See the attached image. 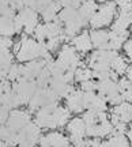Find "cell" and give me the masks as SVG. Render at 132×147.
<instances>
[{
  "label": "cell",
  "mask_w": 132,
  "mask_h": 147,
  "mask_svg": "<svg viewBox=\"0 0 132 147\" xmlns=\"http://www.w3.org/2000/svg\"><path fill=\"white\" fill-rule=\"evenodd\" d=\"M114 119L120 121H127L132 119V105L131 104H119L113 110Z\"/></svg>",
  "instance_id": "ac0fdd59"
},
{
  "label": "cell",
  "mask_w": 132,
  "mask_h": 147,
  "mask_svg": "<svg viewBox=\"0 0 132 147\" xmlns=\"http://www.w3.org/2000/svg\"><path fill=\"white\" fill-rule=\"evenodd\" d=\"M97 10H98V5H97V3H95L94 0H83L82 4L79 5V8H78L82 18L87 22H90V19L94 16Z\"/></svg>",
  "instance_id": "2e32d148"
},
{
  "label": "cell",
  "mask_w": 132,
  "mask_h": 147,
  "mask_svg": "<svg viewBox=\"0 0 132 147\" xmlns=\"http://www.w3.org/2000/svg\"><path fill=\"white\" fill-rule=\"evenodd\" d=\"M29 121H30V117L27 113L22 110H14L7 120V128L11 132L21 131L22 128H25L29 124Z\"/></svg>",
  "instance_id": "ba28073f"
},
{
  "label": "cell",
  "mask_w": 132,
  "mask_h": 147,
  "mask_svg": "<svg viewBox=\"0 0 132 147\" xmlns=\"http://www.w3.org/2000/svg\"><path fill=\"white\" fill-rule=\"evenodd\" d=\"M67 106L72 112H80L86 108L85 105V91H71L67 97Z\"/></svg>",
  "instance_id": "4fadbf2b"
},
{
  "label": "cell",
  "mask_w": 132,
  "mask_h": 147,
  "mask_svg": "<svg viewBox=\"0 0 132 147\" xmlns=\"http://www.w3.org/2000/svg\"><path fill=\"white\" fill-rule=\"evenodd\" d=\"M11 45H12V41L10 40V37L0 36V51H8Z\"/></svg>",
  "instance_id": "d4e9b609"
},
{
  "label": "cell",
  "mask_w": 132,
  "mask_h": 147,
  "mask_svg": "<svg viewBox=\"0 0 132 147\" xmlns=\"http://www.w3.org/2000/svg\"><path fill=\"white\" fill-rule=\"evenodd\" d=\"M72 44H74V48L78 51V52H89L91 47H93V42H91V37L87 32L82 33L79 36H75L74 40H72Z\"/></svg>",
  "instance_id": "5bb4252c"
},
{
  "label": "cell",
  "mask_w": 132,
  "mask_h": 147,
  "mask_svg": "<svg viewBox=\"0 0 132 147\" xmlns=\"http://www.w3.org/2000/svg\"><path fill=\"white\" fill-rule=\"evenodd\" d=\"M8 117H10V115H8V108L4 106L3 104H0V124H1V123H5V121L8 120Z\"/></svg>",
  "instance_id": "484cf974"
},
{
  "label": "cell",
  "mask_w": 132,
  "mask_h": 147,
  "mask_svg": "<svg viewBox=\"0 0 132 147\" xmlns=\"http://www.w3.org/2000/svg\"><path fill=\"white\" fill-rule=\"evenodd\" d=\"M125 74H127V79L132 82V65H129V67H128L127 71H125Z\"/></svg>",
  "instance_id": "f546056e"
},
{
  "label": "cell",
  "mask_w": 132,
  "mask_h": 147,
  "mask_svg": "<svg viewBox=\"0 0 132 147\" xmlns=\"http://www.w3.org/2000/svg\"><path fill=\"white\" fill-rule=\"evenodd\" d=\"M60 8H61V4H60L59 1H55V0H53L52 3H49L46 7H44L40 12H41L42 18L46 22H52V21H55V19H57L56 16H57V14L61 11Z\"/></svg>",
  "instance_id": "e0dca14e"
},
{
  "label": "cell",
  "mask_w": 132,
  "mask_h": 147,
  "mask_svg": "<svg viewBox=\"0 0 132 147\" xmlns=\"http://www.w3.org/2000/svg\"><path fill=\"white\" fill-rule=\"evenodd\" d=\"M120 10H132V0H117Z\"/></svg>",
  "instance_id": "83f0119b"
},
{
  "label": "cell",
  "mask_w": 132,
  "mask_h": 147,
  "mask_svg": "<svg viewBox=\"0 0 132 147\" xmlns=\"http://www.w3.org/2000/svg\"><path fill=\"white\" fill-rule=\"evenodd\" d=\"M1 80H3V78H1V76H0V82H1Z\"/></svg>",
  "instance_id": "4dcf8cb0"
},
{
  "label": "cell",
  "mask_w": 132,
  "mask_h": 147,
  "mask_svg": "<svg viewBox=\"0 0 132 147\" xmlns=\"http://www.w3.org/2000/svg\"><path fill=\"white\" fill-rule=\"evenodd\" d=\"M56 61L63 67L64 71H76L79 65V56L76 53V49L65 45L63 47Z\"/></svg>",
  "instance_id": "52a82bcc"
},
{
  "label": "cell",
  "mask_w": 132,
  "mask_h": 147,
  "mask_svg": "<svg viewBox=\"0 0 132 147\" xmlns=\"http://www.w3.org/2000/svg\"><path fill=\"white\" fill-rule=\"evenodd\" d=\"M45 68V61L44 60H33L26 63V65L21 67V78H26L30 80H36L40 76V74Z\"/></svg>",
  "instance_id": "9c48e42d"
},
{
  "label": "cell",
  "mask_w": 132,
  "mask_h": 147,
  "mask_svg": "<svg viewBox=\"0 0 132 147\" xmlns=\"http://www.w3.org/2000/svg\"><path fill=\"white\" fill-rule=\"evenodd\" d=\"M120 93H121L123 100H125L127 102H132V82L128 79H121L120 80Z\"/></svg>",
  "instance_id": "ffe728a7"
},
{
  "label": "cell",
  "mask_w": 132,
  "mask_h": 147,
  "mask_svg": "<svg viewBox=\"0 0 132 147\" xmlns=\"http://www.w3.org/2000/svg\"><path fill=\"white\" fill-rule=\"evenodd\" d=\"M12 65V55L8 51H0V76L3 78L8 74Z\"/></svg>",
  "instance_id": "d6986e66"
},
{
  "label": "cell",
  "mask_w": 132,
  "mask_h": 147,
  "mask_svg": "<svg viewBox=\"0 0 132 147\" xmlns=\"http://www.w3.org/2000/svg\"><path fill=\"white\" fill-rule=\"evenodd\" d=\"M97 89L100 91V95L105 101L110 102L113 105L121 104L123 97H121V93H120V87L116 83V80H113V79H104V80H101L100 83L97 84Z\"/></svg>",
  "instance_id": "5b68a950"
},
{
  "label": "cell",
  "mask_w": 132,
  "mask_h": 147,
  "mask_svg": "<svg viewBox=\"0 0 132 147\" xmlns=\"http://www.w3.org/2000/svg\"><path fill=\"white\" fill-rule=\"evenodd\" d=\"M95 89H97V84L93 83V82H90V80L82 83V90H83L85 93H91V91H94Z\"/></svg>",
  "instance_id": "4316f807"
},
{
  "label": "cell",
  "mask_w": 132,
  "mask_h": 147,
  "mask_svg": "<svg viewBox=\"0 0 132 147\" xmlns=\"http://www.w3.org/2000/svg\"><path fill=\"white\" fill-rule=\"evenodd\" d=\"M37 89L38 86L36 83V80H30L26 78H19L18 80H15V83L12 86V90L21 98L22 104H29Z\"/></svg>",
  "instance_id": "8992f818"
},
{
  "label": "cell",
  "mask_w": 132,
  "mask_h": 147,
  "mask_svg": "<svg viewBox=\"0 0 132 147\" xmlns=\"http://www.w3.org/2000/svg\"><path fill=\"white\" fill-rule=\"evenodd\" d=\"M114 11H116V4L113 1L104 3L97 10L94 16L90 19V26L93 27V29H101V27H104V26H108L113 21Z\"/></svg>",
  "instance_id": "277c9868"
},
{
  "label": "cell",
  "mask_w": 132,
  "mask_h": 147,
  "mask_svg": "<svg viewBox=\"0 0 132 147\" xmlns=\"http://www.w3.org/2000/svg\"><path fill=\"white\" fill-rule=\"evenodd\" d=\"M127 63L124 61V59L120 57V56H117L114 60H113V63H112V71H114L116 74H124L127 71Z\"/></svg>",
  "instance_id": "44dd1931"
},
{
  "label": "cell",
  "mask_w": 132,
  "mask_h": 147,
  "mask_svg": "<svg viewBox=\"0 0 132 147\" xmlns=\"http://www.w3.org/2000/svg\"><path fill=\"white\" fill-rule=\"evenodd\" d=\"M85 105L86 108H90V110L104 112L106 106V101L101 95H97L94 94V91H91V93H85Z\"/></svg>",
  "instance_id": "7c38bea8"
},
{
  "label": "cell",
  "mask_w": 132,
  "mask_h": 147,
  "mask_svg": "<svg viewBox=\"0 0 132 147\" xmlns=\"http://www.w3.org/2000/svg\"><path fill=\"white\" fill-rule=\"evenodd\" d=\"M68 128L74 135H82L83 131H85V121L79 120V119H75V120L71 121V124H69Z\"/></svg>",
  "instance_id": "7402d4cb"
},
{
  "label": "cell",
  "mask_w": 132,
  "mask_h": 147,
  "mask_svg": "<svg viewBox=\"0 0 132 147\" xmlns=\"http://www.w3.org/2000/svg\"><path fill=\"white\" fill-rule=\"evenodd\" d=\"M48 49L41 42H36L32 38H23L16 47V59L21 63L33 61L38 57H45Z\"/></svg>",
  "instance_id": "6da1fadb"
},
{
  "label": "cell",
  "mask_w": 132,
  "mask_h": 147,
  "mask_svg": "<svg viewBox=\"0 0 132 147\" xmlns=\"http://www.w3.org/2000/svg\"><path fill=\"white\" fill-rule=\"evenodd\" d=\"M15 32V18L12 15H0V34L10 37Z\"/></svg>",
  "instance_id": "9a60e30c"
},
{
  "label": "cell",
  "mask_w": 132,
  "mask_h": 147,
  "mask_svg": "<svg viewBox=\"0 0 132 147\" xmlns=\"http://www.w3.org/2000/svg\"><path fill=\"white\" fill-rule=\"evenodd\" d=\"M124 49H125V52H127L128 57L132 60V40L125 42V45H124Z\"/></svg>",
  "instance_id": "f1b7e54d"
},
{
  "label": "cell",
  "mask_w": 132,
  "mask_h": 147,
  "mask_svg": "<svg viewBox=\"0 0 132 147\" xmlns=\"http://www.w3.org/2000/svg\"><path fill=\"white\" fill-rule=\"evenodd\" d=\"M91 42L95 48H98V51L102 49H109V41H110V32H106L102 29H94L90 33Z\"/></svg>",
  "instance_id": "8fae6325"
},
{
  "label": "cell",
  "mask_w": 132,
  "mask_h": 147,
  "mask_svg": "<svg viewBox=\"0 0 132 147\" xmlns=\"http://www.w3.org/2000/svg\"><path fill=\"white\" fill-rule=\"evenodd\" d=\"M53 0H26V5L36 11H41L44 7H46Z\"/></svg>",
  "instance_id": "603a6c76"
},
{
  "label": "cell",
  "mask_w": 132,
  "mask_h": 147,
  "mask_svg": "<svg viewBox=\"0 0 132 147\" xmlns=\"http://www.w3.org/2000/svg\"><path fill=\"white\" fill-rule=\"evenodd\" d=\"M119 55L110 49L97 51L90 57V67L94 69V72H106L112 71V63Z\"/></svg>",
  "instance_id": "7a4b0ae2"
},
{
  "label": "cell",
  "mask_w": 132,
  "mask_h": 147,
  "mask_svg": "<svg viewBox=\"0 0 132 147\" xmlns=\"http://www.w3.org/2000/svg\"><path fill=\"white\" fill-rule=\"evenodd\" d=\"M37 27V12L30 7H25L19 10V12L15 16V29L16 32H19L22 29H25L27 34L34 33Z\"/></svg>",
  "instance_id": "3957f363"
},
{
  "label": "cell",
  "mask_w": 132,
  "mask_h": 147,
  "mask_svg": "<svg viewBox=\"0 0 132 147\" xmlns=\"http://www.w3.org/2000/svg\"><path fill=\"white\" fill-rule=\"evenodd\" d=\"M132 25V10H120L117 19L113 22L110 32L123 33L127 32V29Z\"/></svg>",
  "instance_id": "30bf717a"
},
{
  "label": "cell",
  "mask_w": 132,
  "mask_h": 147,
  "mask_svg": "<svg viewBox=\"0 0 132 147\" xmlns=\"http://www.w3.org/2000/svg\"><path fill=\"white\" fill-rule=\"evenodd\" d=\"M91 74L93 72H91L89 68H78L75 71V79H76L78 82H80V83H83V82L90 80Z\"/></svg>",
  "instance_id": "cb8c5ba5"
}]
</instances>
